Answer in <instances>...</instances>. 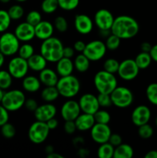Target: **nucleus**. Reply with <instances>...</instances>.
<instances>
[{
    "label": "nucleus",
    "mask_w": 157,
    "mask_h": 158,
    "mask_svg": "<svg viewBox=\"0 0 157 158\" xmlns=\"http://www.w3.org/2000/svg\"><path fill=\"white\" fill-rule=\"evenodd\" d=\"M29 69L34 72L39 73L46 68L48 62L40 53H34L27 60Z\"/></svg>",
    "instance_id": "obj_25"
},
{
    "label": "nucleus",
    "mask_w": 157,
    "mask_h": 158,
    "mask_svg": "<svg viewBox=\"0 0 157 158\" xmlns=\"http://www.w3.org/2000/svg\"><path fill=\"white\" fill-rule=\"evenodd\" d=\"M54 31L55 28L53 23L48 20H42L35 26V37L42 41L53 36Z\"/></svg>",
    "instance_id": "obj_20"
},
{
    "label": "nucleus",
    "mask_w": 157,
    "mask_h": 158,
    "mask_svg": "<svg viewBox=\"0 0 157 158\" xmlns=\"http://www.w3.org/2000/svg\"><path fill=\"white\" fill-rule=\"evenodd\" d=\"M135 63L139 68V69H146L149 67L152 63V58L149 52H140L137 54L135 58L134 59Z\"/></svg>",
    "instance_id": "obj_29"
},
{
    "label": "nucleus",
    "mask_w": 157,
    "mask_h": 158,
    "mask_svg": "<svg viewBox=\"0 0 157 158\" xmlns=\"http://www.w3.org/2000/svg\"><path fill=\"white\" fill-rule=\"evenodd\" d=\"M42 20V17L41 13L36 10L30 11L29 12H28L26 16V22L32 25L33 26H36Z\"/></svg>",
    "instance_id": "obj_44"
},
{
    "label": "nucleus",
    "mask_w": 157,
    "mask_h": 158,
    "mask_svg": "<svg viewBox=\"0 0 157 158\" xmlns=\"http://www.w3.org/2000/svg\"><path fill=\"white\" fill-rule=\"evenodd\" d=\"M146 96L151 104L157 106V83H152L148 85L146 89Z\"/></svg>",
    "instance_id": "obj_33"
},
{
    "label": "nucleus",
    "mask_w": 157,
    "mask_h": 158,
    "mask_svg": "<svg viewBox=\"0 0 157 158\" xmlns=\"http://www.w3.org/2000/svg\"><path fill=\"white\" fill-rule=\"evenodd\" d=\"M153 128L150 124H149V123L138 127V135L142 139H149L153 135Z\"/></svg>",
    "instance_id": "obj_43"
},
{
    "label": "nucleus",
    "mask_w": 157,
    "mask_h": 158,
    "mask_svg": "<svg viewBox=\"0 0 157 158\" xmlns=\"http://www.w3.org/2000/svg\"><path fill=\"white\" fill-rule=\"evenodd\" d=\"M115 148L109 142L99 144L97 150V156L99 158H112L113 157Z\"/></svg>",
    "instance_id": "obj_30"
},
{
    "label": "nucleus",
    "mask_w": 157,
    "mask_h": 158,
    "mask_svg": "<svg viewBox=\"0 0 157 158\" xmlns=\"http://www.w3.org/2000/svg\"><path fill=\"white\" fill-rule=\"evenodd\" d=\"M10 1L11 0H0V2H1L2 3H5V4H6V3H9Z\"/></svg>",
    "instance_id": "obj_62"
},
{
    "label": "nucleus",
    "mask_w": 157,
    "mask_h": 158,
    "mask_svg": "<svg viewBox=\"0 0 157 158\" xmlns=\"http://www.w3.org/2000/svg\"><path fill=\"white\" fill-rule=\"evenodd\" d=\"M90 154V151L87 149V148H84V147H81V148H78L77 150V155L78 157L82 158H85L89 155Z\"/></svg>",
    "instance_id": "obj_53"
},
{
    "label": "nucleus",
    "mask_w": 157,
    "mask_h": 158,
    "mask_svg": "<svg viewBox=\"0 0 157 158\" xmlns=\"http://www.w3.org/2000/svg\"><path fill=\"white\" fill-rule=\"evenodd\" d=\"M20 41L14 32H5L0 36V52L5 56H13L18 53Z\"/></svg>",
    "instance_id": "obj_7"
},
{
    "label": "nucleus",
    "mask_w": 157,
    "mask_h": 158,
    "mask_svg": "<svg viewBox=\"0 0 157 158\" xmlns=\"http://www.w3.org/2000/svg\"><path fill=\"white\" fill-rule=\"evenodd\" d=\"M145 158H157V150H151L145 154Z\"/></svg>",
    "instance_id": "obj_57"
},
{
    "label": "nucleus",
    "mask_w": 157,
    "mask_h": 158,
    "mask_svg": "<svg viewBox=\"0 0 157 158\" xmlns=\"http://www.w3.org/2000/svg\"><path fill=\"white\" fill-rule=\"evenodd\" d=\"M1 127V134L6 139H12L16 134V129H15V126L12 123L7 122L6 123L3 124L2 126L0 127Z\"/></svg>",
    "instance_id": "obj_41"
},
{
    "label": "nucleus",
    "mask_w": 157,
    "mask_h": 158,
    "mask_svg": "<svg viewBox=\"0 0 157 158\" xmlns=\"http://www.w3.org/2000/svg\"><path fill=\"white\" fill-rule=\"evenodd\" d=\"M86 43H85L83 40H77L75 42L73 45V48L75 49V52H79V53H83V52L84 51L85 47H86Z\"/></svg>",
    "instance_id": "obj_50"
},
{
    "label": "nucleus",
    "mask_w": 157,
    "mask_h": 158,
    "mask_svg": "<svg viewBox=\"0 0 157 158\" xmlns=\"http://www.w3.org/2000/svg\"><path fill=\"white\" fill-rule=\"evenodd\" d=\"M91 61L83 53H78L73 60L74 67L76 71L80 73L87 72L90 67Z\"/></svg>",
    "instance_id": "obj_26"
},
{
    "label": "nucleus",
    "mask_w": 157,
    "mask_h": 158,
    "mask_svg": "<svg viewBox=\"0 0 157 158\" xmlns=\"http://www.w3.org/2000/svg\"><path fill=\"white\" fill-rule=\"evenodd\" d=\"M55 151V149H54L53 146L52 145H47V146L45 148V152H46V154H49L50 153H52Z\"/></svg>",
    "instance_id": "obj_59"
},
{
    "label": "nucleus",
    "mask_w": 157,
    "mask_h": 158,
    "mask_svg": "<svg viewBox=\"0 0 157 158\" xmlns=\"http://www.w3.org/2000/svg\"><path fill=\"white\" fill-rule=\"evenodd\" d=\"M134 155V150L131 145L123 143L115 147L114 150V158H131Z\"/></svg>",
    "instance_id": "obj_28"
},
{
    "label": "nucleus",
    "mask_w": 157,
    "mask_h": 158,
    "mask_svg": "<svg viewBox=\"0 0 157 158\" xmlns=\"http://www.w3.org/2000/svg\"><path fill=\"white\" fill-rule=\"evenodd\" d=\"M107 52L105 42L99 40H92L86 43L83 53L91 62H97L104 58Z\"/></svg>",
    "instance_id": "obj_9"
},
{
    "label": "nucleus",
    "mask_w": 157,
    "mask_h": 158,
    "mask_svg": "<svg viewBox=\"0 0 157 158\" xmlns=\"http://www.w3.org/2000/svg\"><path fill=\"white\" fill-rule=\"evenodd\" d=\"M152 45L150 44L148 42H143L140 45V49H141V52H150L151 49H152Z\"/></svg>",
    "instance_id": "obj_55"
},
{
    "label": "nucleus",
    "mask_w": 157,
    "mask_h": 158,
    "mask_svg": "<svg viewBox=\"0 0 157 158\" xmlns=\"http://www.w3.org/2000/svg\"><path fill=\"white\" fill-rule=\"evenodd\" d=\"M54 28L58 32H66L69 28V23H68L67 19L62 15H58L55 18L53 21Z\"/></svg>",
    "instance_id": "obj_39"
},
{
    "label": "nucleus",
    "mask_w": 157,
    "mask_h": 158,
    "mask_svg": "<svg viewBox=\"0 0 157 158\" xmlns=\"http://www.w3.org/2000/svg\"><path fill=\"white\" fill-rule=\"evenodd\" d=\"M93 84L99 94H110L118 86V80L115 74L102 69L94 76Z\"/></svg>",
    "instance_id": "obj_4"
},
{
    "label": "nucleus",
    "mask_w": 157,
    "mask_h": 158,
    "mask_svg": "<svg viewBox=\"0 0 157 158\" xmlns=\"http://www.w3.org/2000/svg\"><path fill=\"white\" fill-rule=\"evenodd\" d=\"M95 123L109 124L111 120V115L106 110H98L93 114Z\"/></svg>",
    "instance_id": "obj_40"
},
{
    "label": "nucleus",
    "mask_w": 157,
    "mask_h": 158,
    "mask_svg": "<svg viewBox=\"0 0 157 158\" xmlns=\"http://www.w3.org/2000/svg\"><path fill=\"white\" fill-rule=\"evenodd\" d=\"M42 83L38 77L34 75H26L22 81V86L24 91L29 94H35L41 89Z\"/></svg>",
    "instance_id": "obj_24"
},
{
    "label": "nucleus",
    "mask_w": 157,
    "mask_h": 158,
    "mask_svg": "<svg viewBox=\"0 0 157 158\" xmlns=\"http://www.w3.org/2000/svg\"><path fill=\"white\" fill-rule=\"evenodd\" d=\"M119 62L115 58H108L103 64V69L112 74H116L118 72Z\"/></svg>",
    "instance_id": "obj_37"
},
{
    "label": "nucleus",
    "mask_w": 157,
    "mask_h": 158,
    "mask_svg": "<svg viewBox=\"0 0 157 158\" xmlns=\"http://www.w3.org/2000/svg\"><path fill=\"white\" fill-rule=\"evenodd\" d=\"M9 111L0 103V127L9 122Z\"/></svg>",
    "instance_id": "obj_47"
},
{
    "label": "nucleus",
    "mask_w": 157,
    "mask_h": 158,
    "mask_svg": "<svg viewBox=\"0 0 157 158\" xmlns=\"http://www.w3.org/2000/svg\"><path fill=\"white\" fill-rule=\"evenodd\" d=\"M46 157L47 158H63V157L62 154H58V153L57 152H52V153H50V154H46Z\"/></svg>",
    "instance_id": "obj_58"
},
{
    "label": "nucleus",
    "mask_w": 157,
    "mask_h": 158,
    "mask_svg": "<svg viewBox=\"0 0 157 158\" xmlns=\"http://www.w3.org/2000/svg\"><path fill=\"white\" fill-rule=\"evenodd\" d=\"M112 105L124 109L130 106L134 101V95L129 88L117 86L110 94Z\"/></svg>",
    "instance_id": "obj_6"
},
{
    "label": "nucleus",
    "mask_w": 157,
    "mask_h": 158,
    "mask_svg": "<svg viewBox=\"0 0 157 158\" xmlns=\"http://www.w3.org/2000/svg\"><path fill=\"white\" fill-rule=\"evenodd\" d=\"M5 60H6V56L0 52V69L2 67V66L5 63Z\"/></svg>",
    "instance_id": "obj_60"
},
{
    "label": "nucleus",
    "mask_w": 157,
    "mask_h": 158,
    "mask_svg": "<svg viewBox=\"0 0 157 158\" xmlns=\"http://www.w3.org/2000/svg\"><path fill=\"white\" fill-rule=\"evenodd\" d=\"M78 102L82 113L93 115L98 110L100 109L97 96L90 93L83 94L79 97Z\"/></svg>",
    "instance_id": "obj_15"
},
{
    "label": "nucleus",
    "mask_w": 157,
    "mask_h": 158,
    "mask_svg": "<svg viewBox=\"0 0 157 158\" xmlns=\"http://www.w3.org/2000/svg\"><path fill=\"white\" fill-rule=\"evenodd\" d=\"M75 49L72 46H64L63 48V57L72 59L75 56Z\"/></svg>",
    "instance_id": "obj_51"
},
{
    "label": "nucleus",
    "mask_w": 157,
    "mask_h": 158,
    "mask_svg": "<svg viewBox=\"0 0 157 158\" xmlns=\"http://www.w3.org/2000/svg\"><path fill=\"white\" fill-rule=\"evenodd\" d=\"M85 143V140L83 137H76L72 140V144L74 145V147L78 148L83 147Z\"/></svg>",
    "instance_id": "obj_54"
},
{
    "label": "nucleus",
    "mask_w": 157,
    "mask_h": 158,
    "mask_svg": "<svg viewBox=\"0 0 157 158\" xmlns=\"http://www.w3.org/2000/svg\"><path fill=\"white\" fill-rule=\"evenodd\" d=\"M15 1L18 2H26L27 0H15Z\"/></svg>",
    "instance_id": "obj_63"
},
{
    "label": "nucleus",
    "mask_w": 157,
    "mask_h": 158,
    "mask_svg": "<svg viewBox=\"0 0 157 158\" xmlns=\"http://www.w3.org/2000/svg\"><path fill=\"white\" fill-rule=\"evenodd\" d=\"M55 63H56L55 71L59 76V77H66V76H69L73 73L75 67H74V63L72 59L62 57Z\"/></svg>",
    "instance_id": "obj_23"
},
{
    "label": "nucleus",
    "mask_w": 157,
    "mask_h": 158,
    "mask_svg": "<svg viewBox=\"0 0 157 158\" xmlns=\"http://www.w3.org/2000/svg\"><path fill=\"white\" fill-rule=\"evenodd\" d=\"M14 33L20 42L29 43L35 37V26L25 21L17 25L14 30Z\"/></svg>",
    "instance_id": "obj_19"
},
{
    "label": "nucleus",
    "mask_w": 157,
    "mask_h": 158,
    "mask_svg": "<svg viewBox=\"0 0 157 158\" xmlns=\"http://www.w3.org/2000/svg\"><path fill=\"white\" fill-rule=\"evenodd\" d=\"M94 22L86 14H77L74 18V27L76 32L81 35H88L93 30Z\"/></svg>",
    "instance_id": "obj_16"
},
{
    "label": "nucleus",
    "mask_w": 157,
    "mask_h": 158,
    "mask_svg": "<svg viewBox=\"0 0 157 158\" xmlns=\"http://www.w3.org/2000/svg\"><path fill=\"white\" fill-rule=\"evenodd\" d=\"M13 81V77L6 69H0V88L4 90L11 87Z\"/></svg>",
    "instance_id": "obj_31"
},
{
    "label": "nucleus",
    "mask_w": 157,
    "mask_h": 158,
    "mask_svg": "<svg viewBox=\"0 0 157 158\" xmlns=\"http://www.w3.org/2000/svg\"><path fill=\"white\" fill-rule=\"evenodd\" d=\"M63 45L61 40L52 36L42 41L39 47V53L48 63H55L63 57Z\"/></svg>",
    "instance_id": "obj_2"
},
{
    "label": "nucleus",
    "mask_w": 157,
    "mask_h": 158,
    "mask_svg": "<svg viewBox=\"0 0 157 158\" xmlns=\"http://www.w3.org/2000/svg\"><path fill=\"white\" fill-rule=\"evenodd\" d=\"M112 131L109 124L95 123L90 130V136L92 140L98 144L109 141Z\"/></svg>",
    "instance_id": "obj_14"
},
{
    "label": "nucleus",
    "mask_w": 157,
    "mask_h": 158,
    "mask_svg": "<svg viewBox=\"0 0 157 158\" xmlns=\"http://www.w3.org/2000/svg\"><path fill=\"white\" fill-rule=\"evenodd\" d=\"M50 131L46 123L36 120L29 127L28 137L34 144H41L47 140Z\"/></svg>",
    "instance_id": "obj_8"
},
{
    "label": "nucleus",
    "mask_w": 157,
    "mask_h": 158,
    "mask_svg": "<svg viewBox=\"0 0 157 158\" xmlns=\"http://www.w3.org/2000/svg\"><path fill=\"white\" fill-rule=\"evenodd\" d=\"M4 94H5V90L4 89H1L0 88V103H1L2 100V98H3V96H4Z\"/></svg>",
    "instance_id": "obj_61"
},
{
    "label": "nucleus",
    "mask_w": 157,
    "mask_h": 158,
    "mask_svg": "<svg viewBox=\"0 0 157 158\" xmlns=\"http://www.w3.org/2000/svg\"><path fill=\"white\" fill-rule=\"evenodd\" d=\"M149 54H150L152 61L157 63V44L152 46V49L149 52Z\"/></svg>",
    "instance_id": "obj_56"
},
{
    "label": "nucleus",
    "mask_w": 157,
    "mask_h": 158,
    "mask_svg": "<svg viewBox=\"0 0 157 158\" xmlns=\"http://www.w3.org/2000/svg\"><path fill=\"white\" fill-rule=\"evenodd\" d=\"M35 53V48L29 43H23L20 45L18 50V56L25 60H28Z\"/></svg>",
    "instance_id": "obj_32"
},
{
    "label": "nucleus",
    "mask_w": 157,
    "mask_h": 158,
    "mask_svg": "<svg viewBox=\"0 0 157 158\" xmlns=\"http://www.w3.org/2000/svg\"><path fill=\"white\" fill-rule=\"evenodd\" d=\"M25 108L28 111H30V112H33L37 109V107L38 106V102L33 98H29L26 99V102H25L24 104Z\"/></svg>",
    "instance_id": "obj_48"
},
{
    "label": "nucleus",
    "mask_w": 157,
    "mask_h": 158,
    "mask_svg": "<svg viewBox=\"0 0 157 158\" xmlns=\"http://www.w3.org/2000/svg\"><path fill=\"white\" fill-rule=\"evenodd\" d=\"M41 98L46 103L55 102L60 97L56 86H45L41 91Z\"/></svg>",
    "instance_id": "obj_27"
},
{
    "label": "nucleus",
    "mask_w": 157,
    "mask_h": 158,
    "mask_svg": "<svg viewBox=\"0 0 157 158\" xmlns=\"http://www.w3.org/2000/svg\"><path fill=\"white\" fill-rule=\"evenodd\" d=\"M12 19L6 10L0 9V33L6 32L10 27Z\"/></svg>",
    "instance_id": "obj_34"
},
{
    "label": "nucleus",
    "mask_w": 157,
    "mask_h": 158,
    "mask_svg": "<svg viewBox=\"0 0 157 158\" xmlns=\"http://www.w3.org/2000/svg\"><path fill=\"white\" fill-rule=\"evenodd\" d=\"M79 0H58V8L64 11H72L79 5Z\"/></svg>",
    "instance_id": "obj_42"
},
{
    "label": "nucleus",
    "mask_w": 157,
    "mask_h": 158,
    "mask_svg": "<svg viewBox=\"0 0 157 158\" xmlns=\"http://www.w3.org/2000/svg\"><path fill=\"white\" fill-rule=\"evenodd\" d=\"M56 114V106L52 103H46L38 105L37 109L34 111V117L36 120L46 123L49 120L55 117Z\"/></svg>",
    "instance_id": "obj_18"
},
{
    "label": "nucleus",
    "mask_w": 157,
    "mask_h": 158,
    "mask_svg": "<svg viewBox=\"0 0 157 158\" xmlns=\"http://www.w3.org/2000/svg\"><path fill=\"white\" fill-rule=\"evenodd\" d=\"M58 8V0H43L42 2L41 9L46 14L54 13L56 12Z\"/></svg>",
    "instance_id": "obj_36"
},
{
    "label": "nucleus",
    "mask_w": 157,
    "mask_h": 158,
    "mask_svg": "<svg viewBox=\"0 0 157 158\" xmlns=\"http://www.w3.org/2000/svg\"><path fill=\"white\" fill-rule=\"evenodd\" d=\"M26 97L21 89H14L5 92L1 104L9 112H15L24 106Z\"/></svg>",
    "instance_id": "obj_5"
},
{
    "label": "nucleus",
    "mask_w": 157,
    "mask_h": 158,
    "mask_svg": "<svg viewBox=\"0 0 157 158\" xmlns=\"http://www.w3.org/2000/svg\"><path fill=\"white\" fill-rule=\"evenodd\" d=\"M55 86L59 93L60 97L66 99H73L78 95L81 89V83L77 77L71 74L59 77Z\"/></svg>",
    "instance_id": "obj_3"
},
{
    "label": "nucleus",
    "mask_w": 157,
    "mask_h": 158,
    "mask_svg": "<svg viewBox=\"0 0 157 158\" xmlns=\"http://www.w3.org/2000/svg\"><path fill=\"white\" fill-rule=\"evenodd\" d=\"M46 124H47L48 127L49 128L50 131H53V130H55L57 127H58V120H57L55 117H53V118L48 120V121L46 122Z\"/></svg>",
    "instance_id": "obj_52"
},
{
    "label": "nucleus",
    "mask_w": 157,
    "mask_h": 158,
    "mask_svg": "<svg viewBox=\"0 0 157 158\" xmlns=\"http://www.w3.org/2000/svg\"><path fill=\"white\" fill-rule=\"evenodd\" d=\"M108 142H109V143H111L114 148H115V147L119 146V145H120L123 143V137H122V136L119 135V134L112 133Z\"/></svg>",
    "instance_id": "obj_49"
},
{
    "label": "nucleus",
    "mask_w": 157,
    "mask_h": 158,
    "mask_svg": "<svg viewBox=\"0 0 157 158\" xmlns=\"http://www.w3.org/2000/svg\"><path fill=\"white\" fill-rule=\"evenodd\" d=\"M151 115V110L147 106L139 105L135 107L131 114V121L135 126L139 127L149 123Z\"/></svg>",
    "instance_id": "obj_17"
},
{
    "label": "nucleus",
    "mask_w": 157,
    "mask_h": 158,
    "mask_svg": "<svg viewBox=\"0 0 157 158\" xmlns=\"http://www.w3.org/2000/svg\"><path fill=\"white\" fill-rule=\"evenodd\" d=\"M38 78L42 85L45 86H55L59 79L57 72L51 68H45L39 72Z\"/></svg>",
    "instance_id": "obj_21"
},
{
    "label": "nucleus",
    "mask_w": 157,
    "mask_h": 158,
    "mask_svg": "<svg viewBox=\"0 0 157 158\" xmlns=\"http://www.w3.org/2000/svg\"><path fill=\"white\" fill-rule=\"evenodd\" d=\"M8 13L12 20H19L24 16V8L20 5H13L8 9Z\"/></svg>",
    "instance_id": "obj_38"
},
{
    "label": "nucleus",
    "mask_w": 157,
    "mask_h": 158,
    "mask_svg": "<svg viewBox=\"0 0 157 158\" xmlns=\"http://www.w3.org/2000/svg\"><path fill=\"white\" fill-rule=\"evenodd\" d=\"M139 70L134 59H126L119 63L117 74L125 81H132L138 77Z\"/></svg>",
    "instance_id": "obj_11"
},
{
    "label": "nucleus",
    "mask_w": 157,
    "mask_h": 158,
    "mask_svg": "<svg viewBox=\"0 0 157 158\" xmlns=\"http://www.w3.org/2000/svg\"><path fill=\"white\" fill-rule=\"evenodd\" d=\"M7 70L13 79L22 80L26 75H28L29 70L27 60L22 58L19 56L12 57L8 63Z\"/></svg>",
    "instance_id": "obj_10"
},
{
    "label": "nucleus",
    "mask_w": 157,
    "mask_h": 158,
    "mask_svg": "<svg viewBox=\"0 0 157 158\" xmlns=\"http://www.w3.org/2000/svg\"><path fill=\"white\" fill-rule=\"evenodd\" d=\"M121 39L119 38L118 36H116L114 34L110 33L106 37V40L105 41V44H106V48H107V50L114 51L118 49L120 45H121Z\"/></svg>",
    "instance_id": "obj_35"
},
{
    "label": "nucleus",
    "mask_w": 157,
    "mask_h": 158,
    "mask_svg": "<svg viewBox=\"0 0 157 158\" xmlns=\"http://www.w3.org/2000/svg\"><path fill=\"white\" fill-rule=\"evenodd\" d=\"M74 121L77 131L82 132L90 131L91 128L95 123L94 116L92 114H86V113H81Z\"/></svg>",
    "instance_id": "obj_22"
},
{
    "label": "nucleus",
    "mask_w": 157,
    "mask_h": 158,
    "mask_svg": "<svg viewBox=\"0 0 157 158\" xmlns=\"http://www.w3.org/2000/svg\"><path fill=\"white\" fill-rule=\"evenodd\" d=\"M81 113L78 102L73 99H67L60 109V114L64 121L75 120Z\"/></svg>",
    "instance_id": "obj_13"
},
{
    "label": "nucleus",
    "mask_w": 157,
    "mask_h": 158,
    "mask_svg": "<svg viewBox=\"0 0 157 158\" xmlns=\"http://www.w3.org/2000/svg\"><path fill=\"white\" fill-rule=\"evenodd\" d=\"M155 126L157 127V117H155Z\"/></svg>",
    "instance_id": "obj_64"
},
{
    "label": "nucleus",
    "mask_w": 157,
    "mask_h": 158,
    "mask_svg": "<svg viewBox=\"0 0 157 158\" xmlns=\"http://www.w3.org/2000/svg\"><path fill=\"white\" fill-rule=\"evenodd\" d=\"M97 99H98V102L100 107L107 108L112 105L110 94H99L97 95Z\"/></svg>",
    "instance_id": "obj_45"
},
{
    "label": "nucleus",
    "mask_w": 157,
    "mask_h": 158,
    "mask_svg": "<svg viewBox=\"0 0 157 158\" xmlns=\"http://www.w3.org/2000/svg\"><path fill=\"white\" fill-rule=\"evenodd\" d=\"M115 17L112 12L106 9H101L96 11L94 15V25L99 31H110L113 24Z\"/></svg>",
    "instance_id": "obj_12"
},
{
    "label": "nucleus",
    "mask_w": 157,
    "mask_h": 158,
    "mask_svg": "<svg viewBox=\"0 0 157 158\" xmlns=\"http://www.w3.org/2000/svg\"><path fill=\"white\" fill-rule=\"evenodd\" d=\"M110 32L122 40H131L139 32V24L130 15H119L114 19Z\"/></svg>",
    "instance_id": "obj_1"
},
{
    "label": "nucleus",
    "mask_w": 157,
    "mask_h": 158,
    "mask_svg": "<svg viewBox=\"0 0 157 158\" xmlns=\"http://www.w3.org/2000/svg\"><path fill=\"white\" fill-rule=\"evenodd\" d=\"M63 130H64L65 133L69 135H72V134H75V131H77L76 126L74 120H67L65 121L64 125H63Z\"/></svg>",
    "instance_id": "obj_46"
}]
</instances>
